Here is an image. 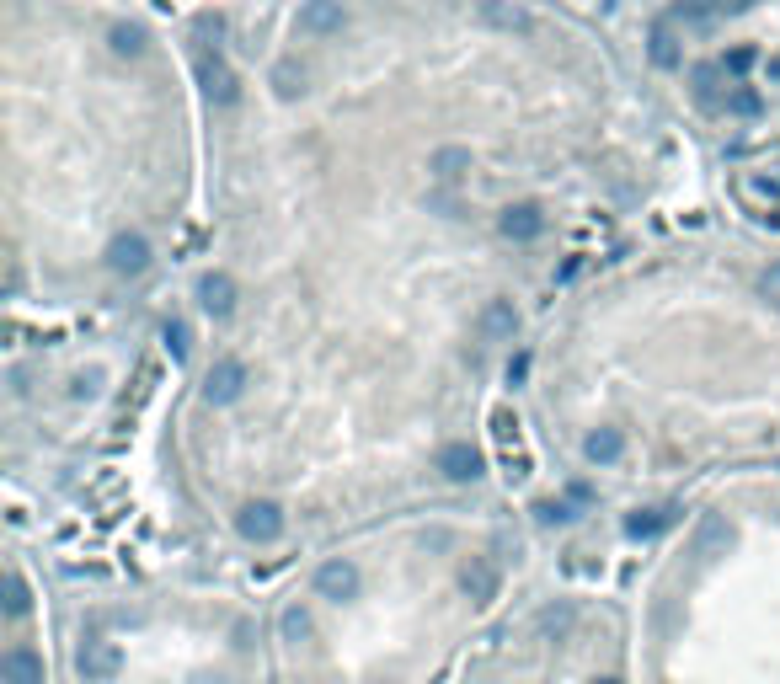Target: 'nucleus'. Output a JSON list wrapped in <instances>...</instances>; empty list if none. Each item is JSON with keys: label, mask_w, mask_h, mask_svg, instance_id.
I'll list each match as a JSON object with an SVG mask.
<instances>
[{"label": "nucleus", "mask_w": 780, "mask_h": 684, "mask_svg": "<svg viewBox=\"0 0 780 684\" xmlns=\"http://www.w3.org/2000/svg\"><path fill=\"white\" fill-rule=\"evenodd\" d=\"M75 668H81L86 684H107V679H118L123 652H118V642H102V636H91V642H81V652H75Z\"/></svg>", "instance_id": "obj_2"}, {"label": "nucleus", "mask_w": 780, "mask_h": 684, "mask_svg": "<svg viewBox=\"0 0 780 684\" xmlns=\"http://www.w3.org/2000/svg\"><path fill=\"white\" fill-rule=\"evenodd\" d=\"M198 81H204V97H209L214 107H236V102H241V81H236V70H230L220 54H204V65H198Z\"/></svg>", "instance_id": "obj_6"}, {"label": "nucleus", "mask_w": 780, "mask_h": 684, "mask_svg": "<svg viewBox=\"0 0 780 684\" xmlns=\"http://www.w3.org/2000/svg\"><path fill=\"white\" fill-rule=\"evenodd\" d=\"M759 289H764V300H775V305H780V262H770V268H764Z\"/></svg>", "instance_id": "obj_30"}, {"label": "nucleus", "mask_w": 780, "mask_h": 684, "mask_svg": "<svg viewBox=\"0 0 780 684\" xmlns=\"http://www.w3.org/2000/svg\"><path fill=\"white\" fill-rule=\"evenodd\" d=\"M519 332V310L513 300H487L481 305V342H513Z\"/></svg>", "instance_id": "obj_13"}, {"label": "nucleus", "mask_w": 780, "mask_h": 684, "mask_svg": "<svg viewBox=\"0 0 780 684\" xmlns=\"http://www.w3.org/2000/svg\"><path fill=\"white\" fill-rule=\"evenodd\" d=\"M722 65H695V75H690V91H695V102L700 107H716L722 102Z\"/></svg>", "instance_id": "obj_21"}, {"label": "nucleus", "mask_w": 780, "mask_h": 684, "mask_svg": "<svg viewBox=\"0 0 780 684\" xmlns=\"http://www.w3.org/2000/svg\"><path fill=\"white\" fill-rule=\"evenodd\" d=\"M481 22L487 27H503V33H535V17L513 0H481Z\"/></svg>", "instance_id": "obj_16"}, {"label": "nucleus", "mask_w": 780, "mask_h": 684, "mask_svg": "<svg viewBox=\"0 0 780 684\" xmlns=\"http://www.w3.org/2000/svg\"><path fill=\"white\" fill-rule=\"evenodd\" d=\"M305 81H310V75H305V65H300V59H284V65H273V91H278V97H284V102L305 97Z\"/></svg>", "instance_id": "obj_22"}, {"label": "nucleus", "mask_w": 780, "mask_h": 684, "mask_svg": "<svg viewBox=\"0 0 780 684\" xmlns=\"http://www.w3.org/2000/svg\"><path fill=\"white\" fill-rule=\"evenodd\" d=\"M524 375H529V353H519V359H513V364H508V380H513V385H519Z\"/></svg>", "instance_id": "obj_32"}, {"label": "nucleus", "mask_w": 780, "mask_h": 684, "mask_svg": "<svg viewBox=\"0 0 780 684\" xmlns=\"http://www.w3.org/2000/svg\"><path fill=\"white\" fill-rule=\"evenodd\" d=\"M428 171H433L439 182H460L465 171H471V150H465V145H444V150H433Z\"/></svg>", "instance_id": "obj_18"}, {"label": "nucleus", "mask_w": 780, "mask_h": 684, "mask_svg": "<svg viewBox=\"0 0 780 684\" xmlns=\"http://www.w3.org/2000/svg\"><path fill=\"white\" fill-rule=\"evenodd\" d=\"M567 626H572V610H545V615H540V631H556V636H561Z\"/></svg>", "instance_id": "obj_31"}, {"label": "nucleus", "mask_w": 780, "mask_h": 684, "mask_svg": "<svg viewBox=\"0 0 780 684\" xmlns=\"http://www.w3.org/2000/svg\"><path fill=\"white\" fill-rule=\"evenodd\" d=\"M647 43H652L647 54H652V65H658V70H674L679 65V38H674V22H668V17L652 22V38Z\"/></svg>", "instance_id": "obj_19"}, {"label": "nucleus", "mask_w": 780, "mask_h": 684, "mask_svg": "<svg viewBox=\"0 0 780 684\" xmlns=\"http://www.w3.org/2000/svg\"><path fill=\"white\" fill-rule=\"evenodd\" d=\"M236 530H241V540H252V546H273V540L284 535V508L268 503V497H252V503L236 508Z\"/></svg>", "instance_id": "obj_1"}, {"label": "nucleus", "mask_w": 780, "mask_h": 684, "mask_svg": "<svg viewBox=\"0 0 780 684\" xmlns=\"http://www.w3.org/2000/svg\"><path fill=\"white\" fill-rule=\"evenodd\" d=\"M732 540H738V535H732V524L727 519H716V513H706V519H700V530H695V556H700V562H716V556H727L732 551Z\"/></svg>", "instance_id": "obj_10"}, {"label": "nucleus", "mask_w": 780, "mask_h": 684, "mask_svg": "<svg viewBox=\"0 0 780 684\" xmlns=\"http://www.w3.org/2000/svg\"><path fill=\"white\" fill-rule=\"evenodd\" d=\"M594 684H620V679H610V674H604V679H594Z\"/></svg>", "instance_id": "obj_34"}, {"label": "nucleus", "mask_w": 780, "mask_h": 684, "mask_svg": "<svg viewBox=\"0 0 780 684\" xmlns=\"http://www.w3.org/2000/svg\"><path fill=\"white\" fill-rule=\"evenodd\" d=\"M300 27L310 38L342 33V27H348V11H342V0H305V6H300Z\"/></svg>", "instance_id": "obj_9"}, {"label": "nucleus", "mask_w": 780, "mask_h": 684, "mask_svg": "<svg viewBox=\"0 0 780 684\" xmlns=\"http://www.w3.org/2000/svg\"><path fill=\"white\" fill-rule=\"evenodd\" d=\"M679 524V503H658V508H636L631 519H626V535L631 540H652V535H663V530H674Z\"/></svg>", "instance_id": "obj_12"}, {"label": "nucleus", "mask_w": 780, "mask_h": 684, "mask_svg": "<svg viewBox=\"0 0 780 684\" xmlns=\"http://www.w3.org/2000/svg\"><path fill=\"white\" fill-rule=\"evenodd\" d=\"M0 679L6 684H43L49 674H43V658L33 647H11L6 658H0Z\"/></svg>", "instance_id": "obj_15"}, {"label": "nucleus", "mask_w": 780, "mask_h": 684, "mask_svg": "<svg viewBox=\"0 0 780 684\" xmlns=\"http://www.w3.org/2000/svg\"><path fill=\"white\" fill-rule=\"evenodd\" d=\"M107 49H113L118 59H139L150 49V38H145V27H134V22H118L113 33H107Z\"/></svg>", "instance_id": "obj_20"}, {"label": "nucleus", "mask_w": 780, "mask_h": 684, "mask_svg": "<svg viewBox=\"0 0 780 684\" xmlns=\"http://www.w3.org/2000/svg\"><path fill=\"white\" fill-rule=\"evenodd\" d=\"M497 230H503L508 241H535L545 230V214H540V204H508L503 220H497Z\"/></svg>", "instance_id": "obj_14"}, {"label": "nucleus", "mask_w": 780, "mask_h": 684, "mask_svg": "<svg viewBox=\"0 0 780 684\" xmlns=\"http://www.w3.org/2000/svg\"><path fill=\"white\" fill-rule=\"evenodd\" d=\"M27 610H33V588H27L22 572H6V615L22 620Z\"/></svg>", "instance_id": "obj_23"}, {"label": "nucleus", "mask_w": 780, "mask_h": 684, "mask_svg": "<svg viewBox=\"0 0 780 684\" xmlns=\"http://www.w3.org/2000/svg\"><path fill=\"white\" fill-rule=\"evenodd\" d=\"M727 113H732V118H759V113H764V97H759L754 86H732V91H727Z\"/></svg>", "instance_id": "obj_24"}, {"label": "nucleus", "mask_w": 780, "mask_h": 684, "mask_svg": "<svg viewBox=\"0 0 780 684\" xmlns=\"http://www.w3.org/2000/svg\"><path fill=\"white\" fill-rule=\"evenodd\" d=\"M310 631H316V626H310V610L289 604V610H284V642H305Z\"/></svg>", "instance_id": "obj_27"}, {"label": "nucleus", "mask_w": 780, "mask_h": 684, "mask_svg": "<svg viewBox=\"0 0 780 684\" xmlns=\"http://www.w3.org/2000/svg\"><path fill=\"white\" fill-rule=\"evenodd\" d=\"M583 455L594 465H615L620 455H626V433H620V428H594L583 439Z\"/></svg>", "instance_id": "obj_17"}, {"label": "nucleus", "mask_w": 780, "mask_h": 684, "mask_svg": "<svg viewBox=\"0 0 780 684\" xmlns=\"http://www.w3.org/2000/svg\"><path fill=\"white\" fill-rule=\"evenodd\" d=\"M716 11H722L716 0H679L668 22H706V17H716Z\"/></svg>", "instance_id": "obj_26"}, {"label": "nucleus", "mask_w": 780, "mask_h": 684, "mask_svg": "<svg viewBox=\"0 0 780 684\" xmlns=\"http://www.w3.org/2000/svg\"><path fill=\"white\" fill-rule=\"evenodd\" d=\"M439 471H444V481H455V487H465V481H476L481 471H487V460H481V449L476 444H444L439 449Z\"/></svg>", "instance_id": "obj_7"}, {"label": "nucleus", "mask_w": 780, "mask_h": 684, "mask_svg": "<svg viewBox=\"0 0 780 684\" xmlns=\"http://www.w3.org/2000/svg\"><path fill=\"white\" fill-rule=\"evenodd\" d=\"M246 396V364L241 359H220L204 375V401L209 407H230V401Z\"/></svg>", "instance_id": "obj_5"}, {"label": "nucleus", "mask_w": 780, "mask_h": 684, "mask_svg": "<svg viewBox=\"0 0 780 684\" xmlns=\"http://www.w3.org/2000/svg\"><path fill=\"white\" fill-rule=\"evenodd\" d=\"M107 268L118 278H139L150 268V241L139 236V230H118V236L107 241Z\"/></svg>", "instance_id": "obj_3"}, {"label": "nucleus", "mask_w": 780, "mask_h": 684, "mask_svg": "<svg viewBox=\"0 0 780 684\" xmlns=\"http://www.w3.org/2000/svg\"><path fill=\"white\" fill-rule=\"evenodd\" d=\"M497 583H503V572H497L492 556H471V562L460 567V588H465V594H471L476 604L497 599Z\"/></svg>", "instance_id": "obj_8"}, {"label": "nucleus", "mask_w": 780, "mask_h": 684, "mask_svg": "<svg viewBox=\"0 0 780 684\" xmlns=\"http://www.w3.org/2000/svg\"><path fill=\"white\" fill-rule=\"evenodd\" d=\"M540 524H572L577 519V497H551V503H540Z\"/></svg>", "instance_id": "obj_25"}, {"label": "nucleus", "mask_w": 780, "mask_h": 684, "mask_svg": "<svg viewBox=\"0 0 780 684\" xmlns=\"http://www.w3.org/2000/svg\"><path fill=\"white\" fill-rule=\"evenodd\" d=\"M166 348H171V359H187V348H193V332H187V321H166Z\"/></svg>", "instance_id": "obj_28"}, {"label": "nucleus", "mask_w": 780, "mask_h": 684, "mask_svg": "<svg viewBox=\"0 0 780 684\" xmlns=\"http://www.w3.org/2000/svg\"><path fill=\"white\" fill-rule=\"evenodd\" d=\"M358 567L348 562V556H332V562H321L316 567V594L321 599H332V604H348V599H358Z\"/></svg>", "instance_id": "obj_4"}, {"label": "nucleus", "mask_w": 780, "mask_h": 684, "mask_svg": "<svg viewBox=\"0 0 780 684\" xmlns=\"http://www.w3.org/2000/svg\"><path fill=\"white\" fill-rule=\"evenodd\" d=\"M754 59H759V54L743 43V49H732V54L722 59V70H727V75H748V70H754Z\"/></svg>", "instance_id": "obj_29"}, {"label": "nucleus", "mask_w": 780, "mask_h": 684, "mask_svg": "<svg viewBox=\"0 0 780 684\" xmlns=\"http://www.w3.org/2000/svg\"><path fill=\"white\" fill-rule=\"evenodd\" d=\"M198 305L209 310V316H230V310H236V278L230 273H204L198 278Z\"/></svg>", "instance_id": "obj_11"}, {"label": "nucleus", "mask_w": 780, "mask_h": 684, "mask_svg": "<svg viewBox=\"0 0 780 684\" xmlns=\"http://www.w3.org/2000/svg\"><path fill=\"white\" fill-rule=\"evenodd\" d=\"M193 684H236V679H225V674H198Z\"/></svg>", "instance_id": "obj_33"}]
</instances>
